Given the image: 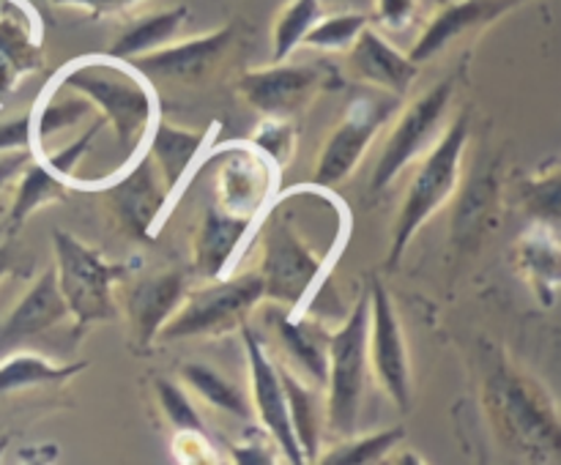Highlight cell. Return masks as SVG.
Instances as JSON below:
<instances>
[{"label": "cell", "instance_id": "37", "mask_svg": "<svg viewBox=\"0 0 561 465\" xmlns=\"http://www.w3.org/2000/svg\"><path fill=\"white\" fill-rule=\"evenodd\" d=\"M420 0H376L373 9V20L383 27V31H405L416 14Z\"/></svg>", "mask_w": 561, "mask_h": 465}, {"label": "cell", "instance_id": "36", "mask_svg": "<svg viewBox=\"0 0 561 465\" xmlns=\"http://www.w3.org/2000/svg\"><path fill=\"white\" fill-rule=\"evenodd\" d=\"M277 454H279L277 443L272 441V435H268V432L263 430V427H261V430L250 432L244 443L233 446V460H236V463H250V465H255V463H274V460H277ZM279 457H283V454H279Z\"/></svg>", "mask_w": 561, "mask_h": 465}, {"label": "cell", "instance_id": "39", "mask_svg": "<svg viewBox=\"0 0 561 465\" xmlns=\"http://www.w3.org/2000/svg\"><path fill=\"white\" fill-rule=\"evenodd\" d=\"M53 5H66V9H77L82 14H88L91 20H99V16H113L121 14V11L135 9L142 0H47Z\"/></svg>", "mask_w": 561, "mask_h": 465}, {"label": "cell", "instance_id": "34", "mask_svg": "<svg viewBox=\"0 0 561 465\" xmlns=\"http://www.w3.org/2000/svg\"><path fill=\"white\" fill-rule=\"evenodd\" d=\"M520 200H524V208L535 222L559 230V170L553 167L537 178L526 181L524 189H520Z\"/></svg>", "mask_w": 561, "mask_h": 465}, {"label": "cell", "instance_id": "28", "mask_svg": "<svg viewBox=\"0 0 561 465\" xmlns=\"http://www.w3.org/2000/svg\"><path fill=\"white\" fill-rule=\"evenodd\" d=\"M181 381L192 388L201 399H206L211 408L225 410L230 416H239V419H247L252 414L250 397L236 386L233 381L222 375L214 367L201 364V361H186L181 364Z\"/></svg>", "mask_w": 561, "mask_h": 465}, {"label": "cell", "instance_id": "29", "mask_svg": "<svg viewBox=\"0 0 561 465\" xmlns=\"http://www.w3.org/2000/svg\"><path fill=\"white\" fill-rule=\"evenodd\" d=\"M93 115V107L80 96V93L69 91V88L53 85L44 96L42 107L31 113V135L33 146H44L55 131L71 129L80 124L82 118Z\"/></svg>", "mask_w": 561, "mask_h": 465}, {"label": "cell", "instance_id": "27", "mask_svg": "<svg viewBox=\"0 0 561 465\" xmlns=\"http://www.w3.org/2000/svg\"><path fill=\"white\" fill-rule=\"evenodd\" d=\"M0 394L20 392V388L31 386H47V383H64L75 377L77 372L85 370V361L77 364H55V361L44 359L36 353H11L0 356Z\"/></svg>", "mask_w": 561, "mask_h": 465}, {"label": "cell", "instance_id": "17", "mask_svg": "<svg viewBox=\"0 0 561 465\" xmlns=\"http://www.w3.org/2000/svg\"><path fill=\"white\" fill-rule=\"evenodd\" d=\"M186 293V274L179 268H164L140 279L126 295V317L131 326V345L137 350H148L159 337L175 306Z\"/></svg>", "mask_w": 561, "mask_h": 465}, {"label": "cell", "instance_id": "6", "mask_svg": "<svg viewBox=\"0 0 561 465\" xmlns=\"http://www.w3.org/2000/svg\"><path fill=\"white\" fill-rule=\"evenodd\" d=\"M367 326H370V295H362L337 332L329 334L327 372V427L334 438L356 432L367 383Z\"/></svg>", "mask_w": 561, "mask_h": 465}, {"label": "cell", "instance_id": "32", "mask_svg": "<svg viewBox=\"0 0 561 465\" xmlns=\"http://www.w3.org/2000/svg\"><path fill=\"white\" fill-rule=\"evenodd\" d=\"M367 25H370V16L362 14V11H343V14L321 16L307 31L301 47L321 49V53H345Z\"/></svg>", "mask_w": 561, "mask_h": 465}, {"label": "cell", "instance_id": "26", "mask_svg": "<svg viewBox=\"0 0 561 465\" xmlns=\"http://www.w3.org/2000/svg\"><path fill=\"white\" fill-rule=\"evenodd\" d=\"M279 381L285 388V403H288V416L290 427H294V435L299 441L301 454L305 460L318 457V443H321V425L323 414L316 403V392H312V383L305 381L299 372L290 370L288 364H277Z\"/></svg>", "mask_w": 561, "mask_h": 465}, {"label": "cell", "instance_id": "15", "mask_svg": "<svg viewBox=\"0 0 561 465\" xmlns=\"http://www.w3.org/2000/svg\"><path fill=\"white\" fill-rule=\"evenodd\" d=\"M236 42V22L217 27V31L201 33V36L184 38V42H168L153 53L140 55L129 60L148 82L170 80V82H201L214 66L222 60L230 44Z\"/></svg>", "mask_w": 561, "mask_h": 465}, {"label": "cell", "instance_id": "25", "mask_svg": "<svg viewBox=\"0 0 561 465\" xmlns=\"http://www.w3.org/2000/svg\"><path fill=\"white\" fill-rule=\"evenodd\" d=\"M186 16H190L186 5H175V9L140 16V20H135L131 25L124 27V33H121V36L115 38L113 47L107 49V55L110 58L126 60V63H129V60L140 58V55L153 53V49L164 47V44L173 42V38L179 36Z\"/></svg>", "mask_w": 561, "mask_h": 465}, {"label": "cell", "instance_id": "38", "mask_svg": "<svg viewBox=\"0 0 561 465\" xmlns=\"http://www.w3.org/2000/svg\"><path fill=\"white\" fill-rule=\"evenodd\" d=\"M173 452L181 463H211L214 460L206 432H175Z\"/></svg>", "mask_w": 561, "mask_h": 465}, {"label": "cell", "instance_id": "8", "mask_svg": "<svg viewBox=\"0 0 561 465\" xmlns=\"http://www.w3.org/2000/svg\"><path fill=\"white\" fill-rule=\"evenodd\" d=\"M323 271L327 257L312 249L290 219L272 213L263 230V263L257 268L263 279V299L296 310Z\"/></svg>", "mask_w": 561, "mask_h": 465}, {"label": "cell", "instance_id": "16", "mask_svg": "<svg viewBox=\"0 0 561 465\" xmlns=\"http://www.w3.org/2000/svg\"><path fill=\"white\" fill-rule=\"evenodd\" d=\"M520 3L524 0H449V3L438 5L431 20L425 22L409 58L422 66L425 60L444 53L453 42L463 38L466 33H474L491 22L502 20L507 11H513Z\"/></svg>", "mask_w": 561, "mask_h": 465}, {"label": "cell", "instance_id": "30", "mask_svg": "<svg viewBox=\"0 0 561 465\" xmlns=\"http://www.w3.org/2000/svg\"><path fill=\"white\" fill-rule=\"evenodd\" d=\"M405 438L403 427H387V430L370 432V435H354L340 438L332 449H327L323 454H318V463L321 465H373L383 463L389 454L394 452L400 441Z\"/></svg>", "mask_w": 561, "mask_h": 465}, {"label": "cell", "instance_id": "10", "mask_svg": "<svg viewBox=\"0 0 561 465\" xmlns=\"http://www.w3.org/2000/svg\"><path fill=\"white\" fill-rule=\"evenodd\" d=\"M453 93L455 80L449 77V80H442L438 85L427 88L420 98H414V102L398 115L387 142H383L376 170H373V195H381L383 189H389L392 181L431 148L433 137L442 131L444 115H447L449 102H453Z\"/></svg>", "mask_w": 561, "mask_h": 465}, {"label": "cell", "instance_id": "7", "mask_svg": "<svg viewBox=\"0 0 561 465\" xmlns=\"http://www.w3.org/2000/svg\"><path fill=\"white\" fill-rule=\"evenodd\" d=\"M343 77L329 60L312 63H279L250 69L236 80V91L263 118H294L310 107L321 93L337 91Z\"/></svg>", "mask_w": 561, "mask_h": 465}, {"label": "cell", "instance_id": "13", "mask_svg": "<svg viewBox=\"0 0 561 465\" xmlns=\"http://www.w3.org/2000/svg\"><path fill=\"white\" fill-rule=\"evenodd\" d=\"M370 326H367V356L373 361L378 383L387 397L400 410L411 408V364L405 350L403 332H400L398 312L392 295L383 288L381 279H373L370 290Z\"/></svg>", "mask_w": 561, "mask_h": 465}, {"label": "cell", "instance_id": "21", "mask_svg": "<svg viewBox=\"0 0 561 465\" xmlns=\"http://www.w3.org/2000/svg\"><path fill=\"white\" fill-rule=\"evenodd\" d=\"M208 137H211L208 129H184V126L168 124V120H162L159 115L157 120H153L151 129H148L146 153L153 159V164H157V170L162 173L164 184H168V189L173 191V195L181 189V184L186 181V175H190L197 156L206 151Z\"/></svg>", "mask_w": 561, "mask_h": 465}, {"label": "cell", "instance_id": "1", "mask_svg": "<svg viewBox=\"0 0 561 465\" xmlns=\"http://www.w3.org/2000/svg\"><path fill=\"white\" fill-rule=\"evenodd\" d=\"M53 85L80 93L93 107V115L113 126L124 151H137L146 142L148 129L157 120L153 88L135 66L110 55L77 58L58 71Z\"/></svg>", "mask_w": 561, "mask_h": 465}, {"label": "cell", "instance_id": "18", "mask_svg": "<svg viewBox=\"0 0 561 465\" xmlns=\"http://www.w3.org/2000/svg\"><path fill=\"white\" fill-rule=\"evenodd\" d=\"M345 53H348V69L354 71L356 80L367 82L376 91L392 93V96H403L411 82L420 77V63H414L409 55L392 47L370 25L356 36V42Z\"/></svg>", "mask_w": 561, "mask_h": 465}, {"label": "cell", "instance_id": "9", "mask_svg": "<svg viewBox=\"0 0 561 465\" xmlns=\"http://www.w3.org/2000/svg\"><path fill=\"white\" fill-rule=\"evenodd\" d=\"M398 98L400 96H392V93L376 91L362 93L348 104L345 115L334 126L332 135L327 137L321 153H318L316 170H312L316 173L312 186L334 189V186H340L354 175V170L362 164L378 131L392 118Z\"/></svg>", "mask_w": 561, "mask_h": 465}, {"label": "cell", "instance_id": "41", "mask_svg": "<svg viewBox=\"0 0 561 465\" xmlns=\"http://www.w3.org/2000/svg\"><path fill=\"white\" fill-rule=\"evenodd\" d=\"M11 266H14V249H11V241H5L0 244V279L11 271Z\"/></svg>", "mask_w": 561, "mask_h": 465}, {"label": "cell", "instance_id": "2", "mask_svg": "<svg viewBox=\"0 0 561 465\" xmlns=\"http://www.w3.org/2000/svg\"><path fill=\"white\" fill-rule=\"evenodd\" d=\"M488 416L496 430L518 452L531 460L561 457V425L557 405L548 399L546 388L531 377L520 375L513 367H496L482 388Z\"/></svg>", "mask_w": 561, "mask_h": 465}, {"label": "cell", "instance_id": "11", "mask_svg": "<svg viewBox=\"0 0 561 465\" xmlns=\"http://www.w3.org/2000/svg\"><path fill=\"white\" fill-rule=\"evenodd\" d=\"M91 189L104 195L115 222L121 224L124 233L135 235L137 241L153 239L164 211L173 202V191L168 189L162 173L148 153L137 156L129 167L113 175L107 184H96Z\"/></svg>", "mask_w": 561, "mask_h": 465}, {"label": "cell", "instance_id": "5", "mask_svg": "<svg viewBox=\"0 0 561 465\" xmlns=\"http://www.w3.org/2000/svg\"><path fill=\"white\" fill-rule=\"evenodd\" d=\"M263 301V279L257 271L217 277L208 284L186 290L173 315L159 328L162 342L190 337H222L247 323L250 312Z\"/></svg>", "mask_w": 561, "mask_h": 465}, {"label": "cell", "instance_id": "4", "mask_svg": "<svg viewBox=\"0 0 561 465\" xmlns=\"http://www.w3.org/2000/svg\"><path fill=\"white\" fill-rule=\"evenodd\" d=\"M53 246L55 282L64 295L77 337L91 323L113 321L118 315L115 284L129 277V266L107 260L102 252L88 246L77 235L66 233V230H55Z\"/></svg>", "mask_w": 561, "mask_h": 465}, {"label": "cell", "instance_id": "20", "mask_svg": "<svg viewBox=\"0 0 561 465\" xmlns=\"http://www.w3.org/2000/svg\"><path fill=\"white\" fill-rule=\"evenodd\" d=\"M252 224H255L252 217H239V213L208 206L195 233V246H192L195 271L206 279L222 277L233 255L239 252L241 241L250 235Z\"/></svg>", "mask_w": 561, "mask_h": 465}, {"label": "cell", "instance_id": "23", "mask_svg": "<svg viewBox=\"0 0 561 465\" xmlns=\"http://www.w3.org/2000/svg\"><path fill=\"white\" fill-rule=\"evenodd\" d=\"M518 266L542 306L557 304L559 295V230L535 222L518 241Z\"/></svg>", "mask_w": 561, "mask_h": 465}, {"label": "cell", "instance_id": "12", "mask_svg": "<svg viewBox=\"0 0 561 465\" xmlns=\"http://www.w3.org/2000/svg\"><path fill=\"white\" fill-rule=\"evenodd\" d=\"M214 206L257 219L274 191V167L250 140L230 142L214 153Z\"/></svg>", "mask_w": 561, "mask_h": 465}, {"label": "cell", "instance_id": "19", "mask_svg": "<svg viewBox=\"0 0 561 465\" xmlns=\"http://www.w3.org/2000/svg\"><path fill=\"white\" fill-rule=\"evenodd\" d=\"M69 317L66 301L60 295L58 282H55V268L49 266L36 282L27 288L20 304L9 312V317L0 326V356L11 353V350L22 348L27 339L38 337V334L49 332L58 326L60 321Z\"/></svg>", "mask_w": 561, "mask_h": 465}, {"label": "cell", "instance_id": "35", "mask_svg": "<svg viewBox=\"0 0 561 465\" xmlns=\"http://www.w3.org/2000/svg\"><path fill=\"white\" fill-rule=\"evenodd\" d=\"M153 388H157L159 408L168 416L170 425L175 427V432H206L201 414H197L190 394H186L179 383L168 381V377H159V381L153 383Z\"/></svg>", "mask_w": 561, "mask_h": 465}, {"label": "cell", "instance_id": "31", "mask_svg": "<svg viewBox=\"0 0 561 465\" xmlns=\"http://www.w3.org/2000/svg\"><path fill=\"white\" fill-rule=\"evenodd\" d=\"M323 16L321 0H288L272 27V63L288 60L305 42L307 31Z\"/></svg>", "mask_w": 561, "mask_h": 465}, {"label": "cell", "instance_id": "14", "mask_svg": "<svg viewBox=\"0 0 561 465\" xmlns=\"http://www.w3.org/2000/svg\"><path fill=\"white\" fill-rule=\"evenodd\" d=\"M241 337H244V350H247V367H250V405L252 410L261 419L263 430L272 435V441L277 443L279 454H283L288 463L301 465L307 463L305 454H301L299 441L294 435V427H290L288 416V403H285V388L279 381V370L272 361V356L266 353V345L257 337V332H252L250 326L239 328Z\"/></svg>", "mask_w": 561, "mask_h": 465}, {"label": "cell", "instance_id": "3", "mask_svg": "<svg viewBox=\"0 0 561 465\" xmlns=\"http://www.w3.org/2000/svg\"><path fill=\"white\" fill-rule=\"evenodd\" d=\"M469 142V113H460L447 129L438 135L436 146L425 151L414 181L409 184L400 206L398 219H394L392 244H389L387 266L394 268L420 233L422 224L455 195L460 181V167H463V151Z\"/></svg>", "mask_w": 561, "mask_h": 465}, {"label": "cell", "instance_id": "40", "mask_svg": "<svg viewBox=\"0 0 561 465\" xmlns=\"http://www.w3.org/2000/svg\"><path fill=\"white\" fill-rule=\"evenodd\" d=\"M33 156V148H20V151H5L0 156V191L5 189V184L16 181L20 170L25 167L27 159Z\"/></svg>", "mask_w": 561, "mask_h": 465}, {"label": "cell", "instance_id": "33", "mask_svg": "<svg viewBox=\"0 0 561 465\" xmlns=\"http://www.w3.org/2000/svg\"><path fill=\"white\" fill-rule=\"evenodd\" d=\"M252 146L268 159L277 170H285L296 156V146H299V129H296L294 118H263L255 135L250 137Z\"/></svg>", "mask_w": 561, "mask_h": 465}, {"label": "cell", "instance_id": "24", "mask_svg": "<svg viewBox=\"0 0 561 465\" xmlns=\"http://www.w3.org/2000/svg\"><path fill=\"white\" fill-rule=\"evenodd\" d=\"M20 184H16V195H14V206L9 211V230H20L38 208L49 206V202L66 200L69 195V181L60 178L58 173L47 167L42 159L33 153L31 159L25 162V167L20 170Z\"/></svg>", "mask_w": 561, "mask_h": 465}, {"label": "cell", "instance_id": "22", "mask_svg": "<svg viewBox=\"0 0 561 465\" xmlns=\"http://www.w3.org/2000/svg\"><path fill=\"white\" fill-rule=\"evenodd\" d=\"M274 328L283 342L288 367L312 386H327L329 372V332L316 321L296 315H274Z\"/></svg>", "mask_w": 561, "mask_h": 465}]
</instances>
